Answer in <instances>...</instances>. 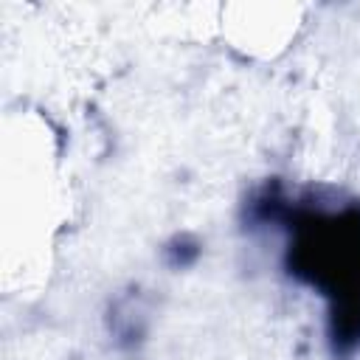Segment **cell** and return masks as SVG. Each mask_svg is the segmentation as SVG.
I'll use <instances>...</instances> for the list:
<instances>
[{"instance_id": "6da1fadb", "label": "cell", "mask_w": 360, "mask_h": 360, "mask_svg": "<svg viewBox=\"0 0 360 360\" xmlns=\"http://www.w3.org/2000/svg\"><path fill=\"white\" fill-rule=\"evenodd\" d=\"M166 256H169V264H172V267H188V264H194V259L200 256V245L191 242L188 236H177V239L166 248Z\"/></svg>"}]
</instances>
